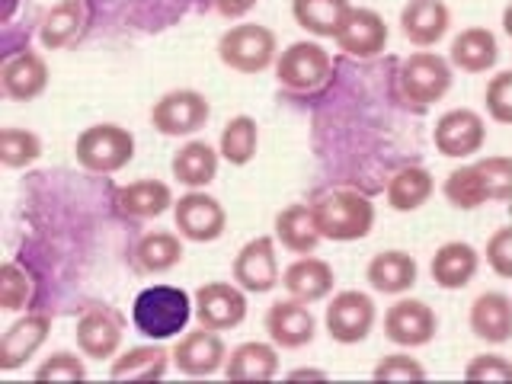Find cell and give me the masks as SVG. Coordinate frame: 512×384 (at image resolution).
Masks as SVG:
<instances>
[{
  "mask_svg": "<svg viewBox=\"0 0 512 384\" xmlns=\"http://www.w3.org/2000/svg\"><path fill=\"white\" fill-rule=\"evenodd\" d=\"M442 196L458 212H477L487 202H512V157L490 154L448 170Z\"/></svg>",
  "mask_w": 512,
  "mask_h": 384,
  "instance_id": "cell-1",
  "label": "cell"
},
{
  "mask_svg": "<svg viewBox=\"0 0 512 384\" xmlns=\"http://www.w3.org/2000/svg\"><path fill=\"white\" fill-rule=\"evenodd\" d=\"M192 314V295L180 285H148L132 301V324L144 340L167 343L183 336Z\"/></svg>",
  "mask_w": 512,
  "mask_h": 384,
  "instance_id": "cell-2",
  "label": "cell"
},
{
  "mask_svg": "<svg viewBox=\"0 0 512 384\" xmlns=\"http://www.w3.org/2000/svg\"><path fill=\"white\" fill-rule=\"evenodd\" d=\"M317 231L333 244H356L375 228V205L359 189H330L311 202Z\"/></svg>",
  "mask_w": 512,
  "mask_h": 384,
  "instance_id": "cell-3",
  "label": "cell"
},
{
  "mask_svg": "<svg viewBox=\"0 0 512 384\" xmlns=\"http://www.w3.org/2000/svg\"><path fill=\"white\" fill-rule=\"evenodd\" d=\"M218 61L234 74L256 77L269 68H276L279 58V36L263 23L240 20L218 36Z\"/></svg>",
  "mask_w": 512,
  "mask_h": 384,
  "instance_id": "cell-4",
  "label": "cell"
},
{
  "mask_svg": "<svg viewBox=\"0 0 512 384\" xmlns=\"http://www.w3.org/2000/svg\"><path fill=\"white\" fill-rule=\"evenodd\" d=\"M397 100L413 112H426L432 103H442L455 84L452 61L436 52H413L397 68Z\"/></svg>",
  "mask_w": 512,
  "mask_h": 384,
  "instance_id": "cell-5",
  "label": "cell"
},
{
  "mask_svg": "<svg viewBox=\"0 0 512 384\" xmlns=\"http://www.w3.org/2000/svg\"><path fill=\"white\" fill-rule=\"evenodd\" d=\"M138 141L119 122H96L87 125L74 141V160L80 170L93 176H112L125 170L135 160Z\"/></svg>",
  "mask_w": 512,
  "mask_h": 384,
  "instance_id": "cell-6",
  "label": "cell"
},
{
  "mask_svg": "<svg viewBox=\"0 0 512 384\" xmlns=\"http://www.w3.org/2000/svg\"><path fill=\"white\" fill-rule=\"evenodd\" d=\"M276 84L285 93L295 96H314L320 93L333 77V58L317 39H301L282 48L276 58Z\"/></svg>",
  "mask_w": 512,
  "mask_h": 384,
  "instance_id": "cell-7",
  "label": "cell"
},
{
  "mask_svg": "<svg viewBox=\"0 0 512 384\" xmlns=\"http://www.w3.org/2000/svg\"><path fill=\"white\" fill-rule=\"evenodd\" d=\"M212 119V100L202 90L176 87L151 106V125L164 138H192Z\"/></svg>",
  "mask_w": 512,
  "mask_h": 384,
  "instance_id": "cell-8",
  "label": "cell"
},
{
  "mask_svg": "<svg viewBox=\"0 0 512 384\" xmlns=\"http://www.w3.org/2000/svg\"><path fill=\"white\" fill-rule=\"evenodd\" d=\"M378 324V308L375 298L359 288H343L336 292L324 311V330L333 343L340 346H359L372 336Z\"/></svg>",
  "mask_w": 512,
  "mask_h": 384,
  "instance_id": "cell-9",
  "label": "cell"
},
{
  "mask_svg": "<svg viewBox=\"0 0 512 384\" xmlns=\"http://www.w3.org/2000/svg\"><path fill=\"white\" fill-rule=\"evenodd\" d=\"M173 228L189 244H215L228 231V208L212 192L189 189L173 202Z\"/></svg>",
  "mask_w": 512,
  "mask_h": 384,
  "instance_id": "cell-10",
  "label": "cell"
},
{
  "mask_svg": "<svg viewBox=\"0 0 512 384\" xmlns=\"http://www.w3.org/2000/svg\"><path fill=\"white\" fill-rule=\"evenodd\" d=\"M247 292L240 288L234 279L231 282H202L196 292H192V314H196L199 327L228 333L237 330L247 320Z\"/></svg>",
  "mask_w": 512,
  "mask_h": 384,
  "instance_id": "cell-11",
  "label": "cell"
},
{
  "mask_svg": "<svg viewBox=\"0 0 512 384\" xmlns=\"http://www.w3.org/2000/svg\"><path fill=\"white\" fill-rule=\"evenodd\" d=\"M122 336H125V317L112 308V304L96 301L80 311L77 327H74V340L87 359L112 362L122 349Z\"/></svg>",
  "mask_w": 512,
  "mask_h": 384,
  "instance_id": "cell-12",
  "label": "cell"
},
{
  "mask_svg": "<svg viewBox=\"0 0 512 384\" xmlns=\"http://www.w3.org/2000/svg\"><path fill=\"white\" fill-rule=\"evenodd\" d=\"M487 144V119L477 109H448L432 128V148L448 160H471Z\"/></svg>",
  "mask_w": 512,
  "mask_h": 384,
  "instance_id": "cell-13",
  "label": "cell"
},
{
  "mask_svg": "<svg viewBox=\"0 0 512 384\" xmlns=\"http://www.w3.org/2000/svg\"><path fill=\"white\" fill-rule=\"evenodd\" d=\"M276 237L260 234L247 240L237 250L231 263V279L244 288L247 295H269L272 288L282 285V269H279V253H276Z\"/></svg>",
  "mask_w": 512,
  "mask_h": 384,
  "instance_id": "cell-14",
  "label": "cell"
},
{
  "mask_svg": "<svg viewBox=\"0 0 512 384\" xmlns=\"http://www.w3.org/2000/svg\"><path fill=\"white\" fill-rule=\"evenodd\" d=\"M436 333H439V314L423 298L400 295L384 311V340H391L400 349H423L436 340Z\"/></svg>",
  "mask_w": 512,
  "mask_h": 384,
  "instance_id": "cell-15",
  "label": "cell"
},
{
  "mask_svg": "<svg viewBox=\"0 0 512 384\" xmlns=\"http://www.w3.org/2000/svg\"><path fill=\"white\" fill-rule=\"evenodd\" d=\"M173 368L186 378H212L224 372V362H228V343L218 330H186L183 336H176V343L170 349Z\"/></svg>",
  "mask_w": 512,
  "mask_h": 384,
  "instance_id": "cell-16",
  "label": "cell"
},
{
  "mask_svg": "<svg viewBox=\"0 0 512 384\" xmlns=\"http://www.w3.org/2000/svg\"><path fill=\"white\" fill-rule=\"evenodd\" d=\"M52 84V71H48L45 55L23 48L13 52L0 64V93L10 103H36L39 96Z\"/></svg>",
  "mask_w": 512,
  "mask_h": 384,
  "instance_id": "cell-17",
  "label": "cell"
},
{
  "mask_svg": "<svg viewBox=\"0 0 512 384\" xmlns=\"http://www.w3.org/2000/svg\"><path fill=\"white\" fill-rule=\"evenodd\" d=\"M391 39V29L384 23V16L372 7H352L346 13V20L336 32V48L343 55L356 58V61H372L378 58L384 48H388Z\"/></svg>",
  "mask_w": 512,
  "mask_h": 384,
  "instance_id": "cell-18",
  "label": "cell"
},
{
  "mask_svg": "<svg viewBox=\"0 0 512 384\" xmlns=\"http://www.w3.org/2000/svg\"><path fill=\"white\" fill-rule=\"evenodd\" d=\"M52 333V314L48 311H26L0 336V372H20V368L36 356Z\"/></svg>",
  "mask_w": 512,
  "mask_h": 384,
  "instance_id": "cell-19",
  "label": "cell"
},
{
  "mask_svg": "<svg viewBox=\"0 0 512 384\" xmlns=\"http://www.w3.org/2000/svg\"><path fill=\"white\" fill-rule=\"evenodd\" d=\"M93 7L90 0H58L45 13L39 23V45L45 52H64L74 48L90 32Z\"/></svg>",
  "mask_w": 512,
  "mask_h": 384,
  "instance_id": "cell-20",
  "label": "cell"
},
{
  "mask_svg": "<svg viewBox=\"0 0 512 384\" xmlns=\"http://www.w3.org/2000/svg\"><path fill=\"white\" fill-rule=\"evenodd\" d=\"M263 327L269 333V340L279 349H304V346H311L317 336V320L311 314V304L295 301V298L272 301Z\"/></svg>",
  "mask_w": 512,
  "mask_h": 384,
  "instance_id": "cell-21",
  "label": "cell"
},
{
  "mask_svg": "<svg viewBox=\"0 0 512 384\" xmlns=\"http://www.w3.org/2000/svg\"><path fill=\"white\" fill-rule=\"evenodd\" d=\"M173 202H176L173 189L164 180H151V176L119 186L112 192V208H116V215L125 221H154L160 215L173 212Z\"/></svg>",
  "mask_w": 512,
  "mask_h": 384,
  "instance_id": "cell-22",
  "label": "cell"
},
{
  "mask_svg": "<svg viewBox=\"0 0 512 384\" xmlns=\"http://www.w3.org/2000/svg\"><path fill=\"white\" fill-rule=\"evenodd\" d=\"M416 279H420V263H416V256L407 250H397V247L375 253L365 266V282L378 295H391V298L410 295Z\"/></svg>",
  "mask_w": 512,
  "mask_h": 384,
  "instance_id": "cell-23",
  "label": "cell"
},
{
  "mask_svg": "<svg viewBox=\"0 0 512 384\" xmlns=\"http://www.w3.org/2000/svg\"><path fill=\"white\" fill-rule=\"evenodd\" d=\"M333 285H336V272L327 260L320 256H298L295 263H288L282 269V288L288 298L304 301V304H317V301H327L333 295Z\"/></svg>",
  "mask_w": 512,
  "mask_h": 384,
  "instance_id": "cell-24",
  "label": "cell"
},
{
  "mask_svg": "<svg viewBox=\"0 0 512 384\" xmlns=\"http://www.w3.org/2000/svg\"><path fill=\"white\" fill-rule=\"evenodd\" d=\"M477 269H480V253L468 240H445L429 260V276L442 292H461V288H468L477 276Z\"/></svg>",
  "mask_w": 512,
  "mask_h": 384,
  "instance_id": "cell-25",
  "label": "cell"
},
{
  "mask_svg": "<svg viewBox=\"0 0 512 384\" xmlns=\"http://www.w3.org/2000/svg\"><path fill=\"white\" fill-rule=\"evenodd\" d=\"M452 10L442 0H407L400 10V32L416 48H432L448 36Z\"/></svg>",
  "mask_w": 512,
  "mask_h": 384,
  "instance_id": "cell-26",
  "label": "cell"
},
{
  "mask_svg": "<svg viewBox=\"0 0 512 384\" xmlns=\"http://www.w3.org/2000/svg\"><path fill=\"white\" fill-rule=\"evenodd\" d=\"M448 61L461 74H487L500 61V39L487 26H468L452 39Z\"/></svg>",
  "mask_w": 512,
  "mask_h": 384,
  "instance_id": "cell-27",
  "label": "cell"
},
{
  "mask_svg": "<svg viewBox=\"0 0 512 384\" xmlns=\"http://www.w3.org/2000/svg\"><path fill=\"white\" fill-rule=\"evenodd\" d=\"M468 327L480 343L503 346L512 340V298L503 292H480L471 301Z\"/></svg>",
  "mask_w": 512,
  "mask_h": 384,
  "instance_id": "cell-28",
  "label": "cell"
},
{
  "mask_svg": "<svg viewBox=\"0 0 512 384\" xmlns=\"http://www.w3.org/2000/svg\"><path fill=\"white\" fill-rule=\"evenodd\" d=\"M282 372L279 346L272 340H247L228 352L224 378L231 381H272Z\"/></svg>",
  "mask_w": 512,
  "mask_h": 384,
  "instance_id": "cell-29",
  "label": "cell"
},
{
  "mask_svg": "<svg viewBox=\"0 0 512 384\" xmlns=\"http://www.w3.org/2000/svg\"><path fill=\"white\" fill-rule=\"evenodd\" d=\"M218 167H221L218 148H212V144L202 138H189L186 144H180V151L170 160L173 180L186 189H208L215 183Z\"/></svg>",
  "mask_w": 512,
  "mask_h": 384,
  "instance_id": "cell-30",
  "label": "cell"
},
{
  "mask_svg": "<svg viewBox=\"0 0 512 384\" xmlns=\"http://www.w3.org/2000/svg\"><path fill=\"white\" fill-rule=\"evenodd\" d=\"M272 237L276 244L295 256H311L320 247V231H317V221H314V208L304 205V202H292L285 205L282 212L272 221Z\"/></svg>",
  "mask_w": 512,
  "mask_h": 384,
  "instance_id": "cell-31",
  "label": "cell"
},
{
  "mask_svg": "<svg viewBox=\"0 0 512 384\" xmlns=\"http://www.w3.org/2000/svg\"><path fill=\"white\" fill-rule=\"evenodd\" d=\"M183 260H186V247H183V237L176 231L141 234L132 250L135 272H141V276H167V272H173Z\"/></svg>",
  "mask_w": 512,
  "mask_h": 384,
  "instance_id": "cell-32",
  "label": "cell"
},
{
  "mask_svg": "<svg viewBox=\"0 0 512 384\" xmlns=\"http://www.w3.org/2000/svg\"><path fill=\"white\" fill-rule=\"evenodd\" d=\"M173 365V356L164 343H144L119 352L109 362V378L112 381H160L167 375V368Z\"/></svg>",
  "mask_w": 512,
  "mask_h": 384,
  "instance_id": "cell-33",
  "label": "cell"
},
{
  "mask_svg": "<svg viewBox=\"0 0 512 384\" xmlns=\"http://www.w3.org/2000/svg\"><path fill=\"white\" fill-rule=\"evenodd\" d=\"M432 196H436V176L420 164L400 167L388 180V189H384V202L397 215L420 212Z\"/></svg>",
  "mask_w": 512,
  "mask_h": 384,
  "instance_id": "cell-34",
  "label": "cell"
},
{
  "mask_svg": "<svg viewBox=\"0 0 512 384\" xmlns=\"http://www.w3.org/2000/svg\"><path fill=\"white\" fill-rule=\"evenodd\" d=\"M349 10V0H292L295 26H301L314 39H336Z\"/></svg>",
  "mask_w": 512,
  "mask_h": 384,
  "instance_id": "cell-35",
  "label": "cell"
},
{
  "mask_svg": "<svg viewBox=\"0 0 512 384\" xmlns=\"http://www.w3.org/2000/svg\"><path fill=\"white\" fill-rule=\"evenodd\" d=\"M256 151H260V125H256L253 116H231L221 128V138H218V154L224 164L231 167H247L253 164Z\"/></svg>",
  "mask_w": 512,
  "mask_h": 384,
  "instance_id": "cell-36",
  "label": "cell"
},
{
  "mask_svg": "<svg viewBox=\"0 0 512 384\" xmlns=\"http://www.w3.org/2000/svg\"><path fill=\"white\" fill-rule=\"evenodd\" d=\"M36 295H39V282L32 276V269L16 260H7L4 269H0V311L26 314L36 304Z\"/></svg>",
  "mask_w": 512,
  "mask_h": 384,
  "instance_id": "cell-37",
  "label": "cell"
},
{
  "mask_svg": "<svg viewBox=\"0 0 512 384\" xmlns=\"http://www.w3.org/2000/svg\"><path fill=\"white\" fill-rule=\"evenodd\" d=\"M42 157V138L29 128L7 125L0 128V164L7 170H26L32 164H39Z\"/></svg>",
  "mask_w": 512,
  "mask_h": 384,
  "instance_id": "cell-38",
  "label": "cell"
},
{
  "mask_svg": "<svg viewBox=\"0 0 512 384\" xmlns=\"http://www.w3.org/2000/svg\"><path fill=\"white\" fill-rule=\"evenodd\" d=\"M36 381H84L87 378V356L71 349H55L52 356H45L36 368H32Z\"/></svg>",
  "mask_w": 512,
  "mask_h": 384,
  "instance_id": "cell-39",
  "label": "cell"
},
{
  "mask_svg": "<svg viewBox=\"0 0 512 384\" xmlns=\"http://www.w3.org/2000/svg\"><path fill=\"white\" fill-rule=\"evenodd\" d=\"M512 71H496L484 87L487 119L496 125H512Z\"/></svg>",
  "mask_w": 512,
  "mask_h": 384,
  "instance_id": "cell-40",
  "label": "cell"
},
{
  "mask_svg": "<svg viewBox=\"0 0 512 384\" xmlns=\"http://www.w3.org/2000/svg\"><path fill=\"white\" fill-rule=\"evenodd\" d=\"M372 378L375 381H423L426 365L420 359H413L410 349L407 352H388V356H381L375 362Z\"/></svg>",
  "mask_w": 512,
  "mask_h": 384,
  "instance_id": "cell-41",
  "label": "cell"
},
{
  "mask_svg": "<svg viewBox=\"0 0 512 384\" xmlns=\"http://www.w3.org/2000/svg\"><path fill=\"white\" fill-rule=\"evenodd\" d=\"M484 256L496 279H512V224L496 228V234L487 240Z\"/></svg>",
  "mask_w": 512,
  "mask_h": 384,
  "instance_id": "cell-42",
  "label": "cell"
},
{
  "mask_svg": "<svg viewBox=\"0 0 512 384\" xmlns=\"http://www.w3.org/2000/svg\"><path fill=\"white\" fill-rule=\"evenodd\" d=\"M464 378L468 381H512L509 356L500 352H480L468 365H464Z\"/></svg>",
  "mask_w": 512,
  "mask_h": 384,
  "instance_id": "cell-43",
  "label": "cell"
},
{
  "mask_svg": "<svg viewBox=\"0 0 512 384\" xmlns=\"http://www.w3.org/2000/svg\"><path fill=\"white\" fill-rule=\"evenodd\" d=\"M256 4H260V0H212L215 13L221 16V20H228V23H240L247 13L256 10Z\"/></svg>",
  "mask_w": 512,
  "mask_h": 384,
  "instance_id": "cell-44",
  "label": "cell"
},
{
  "mask_svg": "<svg viewBox=\"0 0 512 384\" xmlns=\"http://www.w3.org/2000/svg\"><path fill=\"white\" fill-rule=\"evenodd\" d=\"M288 378H292V381H304V378L327 381V378H330V372H327V368H311V365H301V368H292V372H288Z\"/></svg>",
  "mask_w": 512,
  "mask_h": 384,
  "instance_id": "cell-45",
  "label": "cell"
},
{
  "mask_svg": "<svg viewBox=\"0 0 512 384\" xmlns=\"http://www.w3.org/2000/svg\"><path fill=\"white\" fill-rule=\"evenodd\" d=\"M503 32L509 39V55H512V0H506V10H503Z\"/></svg>",
  "mask_w": 512,
  "mask_h": 384,
  "instance_id": "cell-46",
  "label": "cell"
},
{
  "mask_svg": "<svg viewBox=\"0 0 512 384\" xmlns=\"http://www.w3.org/2000/svg\"><path fill=\"white\" fill-rule=\"evenodd\" d=\"M509 365H512V356H509Z\"/></svg>",
  "mask_w": 512,
  "mask_h": 384,
  "instance_id": "cell-47",
  "label": "cell"
}]
</instances>
